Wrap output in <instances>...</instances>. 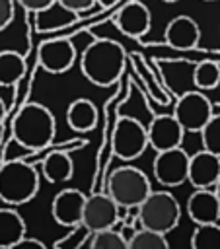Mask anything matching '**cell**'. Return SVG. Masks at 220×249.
I'll return each mask as SVG.
<instances>
[{"label":"cell","instance_id":"obj_5","mask_svg":"<svg viewBox=\"0 0 220 249\" xmlns=\"http://www.w3.org/2000/svg\"><path fill=\"white\" fill-rule=\"evenodd\" d=\"M138 220L142 228L169 233L181 220V206L167 191H152L138 206Z\"/></svg>","mask_w":220,"mask_h":249},{"label":"cell","instance_id":"obj_7","mask_svg":"<svg viewBox=\"0 0 220 249\" xmlns=\"http://www.w3.org/2000/svg\"><path fill=\"white\" fill-rule=\"evenodd\" d=\"M173 115L181 123L185 132H201L202 126L214 115V111L210 99L202 93V89H197V91H185L177 99L173 107Z\"/></svg>","mask_w":220,"mask_h":249},{"label":"cell","instance_id":"obj_25","mask_svg":"<svg viewBox=\"0 0 220 249\" xmlns=\"http://www.w3.org/2000/svg\"><path fill=\"white\" fill-rule=\"evenodd\" d=\"M88 247H92V249H128V243L123 237L121 230L105 228V230L93 231L90 235Z\"/></svg>","mask_w":220,"mask_h":249},{"label":"cell","instance_id":"obj_6","mask_svg":"<svg viewBox=\"0 0 220 249\" xmlns=\"http://www.w3.org/2000/svg\"><path fill=\"white\" fill-rule=\"evenodd\" d=\"M148 146H150L148 126H144L138 119L121 117L115 123L113 136H111V148L117 158H121L125 161H132V160L140 158Z\"/></svg>","mask_w":220,"mask_h":249},{"label":"cell","instance_id":"obj_22","mask_svg":"<svg viewBox=\"0 0 220 249\" xmlns=\"http://www.w3.org/2000/svg\"><path fill=\"white\" fill-rule=\"evenodd\" d=\"M193 249H220V224H197L191 235Z\"/></svg>","mask_w":220,"mask_h":249},{"label":"cell","instance_id":"obj_12","mask_svg":"<svg viewBox=\"0 0 220 249\" xmlns=\"http://www.w3.org/2000/svg\"><path fill=\"white\" fill-rule=\"evenodd\" d=\"M185 128L175 115H156L148 124V142L156 152L181 146Z\"/></svg>","mask_w":220,"mask_h":249},{"label":"cell","instance_id":"obj_35","mask_svg":"<svg viewBox=\"0 0 220 249\" xmlns=\"http://www.w3.org/2000/svg\"><path fill=\"white\" fill-rule=\"evenodd\" d=\"M204 2H214V0H204Z\"/></svg>","mask_w":220,"mask_h":249},{"label":"cell","instance_id":"obj_15","mask_svg":"<svg viewBox=\"0 0 220 249\" xmlns=\"http://www.w3.org/2000/svg\"><path fill=\"white\" fill-rule=\"evenodd\" d=\"M150 23H152L150 10L138 0H132V2L125 4L115 16L117 29L125 35L132 37V39H138V37L146 35L148 29H150Z\"/></svg>","mask_w":220,"mask_h":249},{"label":"cell","instance_id":"obj_24","mask_svg":"<svg viewBox=\"0 0 220 249\" xmlns=\"http://www.w3.org/2000/svg\"><path fill=\"white\" fill-rule=\"evenodd\" d=\"M167 245L165 233L150 228H138L128 239V249H167Z\"/></svg>","mask_w":220,"mask_h":249},{"label":"cell","instance_id":"obj_9","mask_svg":"<svg viewBox=\"0 0 220 249\" xmlns=\"http://www.w3.org/2000/svg\"><path fill=\"white\" fill-rule=\"evenodd\" d=\"M76 62V47L66 37H53L37 47V64L49 74H62Z\"/></svg>","mask_w":220,"mask_h":249},{"label":"cell","instance_id":"obj_21","mask_svg":"<svg viewBox=\"0 0 220 249\" xmlns=\"http://www.w3.org/2000/svg\"><path fill=\"white\" fill-rule=\"evenodd\" d=\"M76 14L70 12L68 8H64L58 0L55 4H51L49 8L37 12V27L39 31H55V29H62L64 25H68L72 21Z\"/></svg>","mask_w":220,"mask_h":249},{"label":"cell","instance_id":"obj_23","mask_svg":"<svg viewBox=\"0 0 220 249\" xmlns=\"http://www.w3.org/2000/svg\"><path fill=\"white\" fill-rule=\"evenodd\" d=\"M193 82L197 89H214L220 84V64L214 60H202L193 70Z\"/></svg>","mask_w":220,"mask_h":249},{"label":"cell","instance_id":"obj_14","mask_svg":"<svg viewBox=\"0 0 220 249\" xmlns=\"http://www.w3.org/2000/svg\"><path fill=\"white\" fill-rule=\"evenodd\" d=\"M164 37H165L167 47L177 49V51H189L199 45L201 27L191 16L181 14V16H175L173 19H169V23L165 25Z\"/></svg>","mask_w":220,"mask_h":249},{"label":"cell","instance_id":"obj_18","mask_svg":"<svg viewBox=\"0 0 220 249\" xmlns=\"http://www.w3.org/2000/svg\"><path fill=\"white\" fill-rule=\"evenodd\" d=\"M25 231V220L14 208H0V249L18 247Z\"/></svg>","mask_w":220,"mask_h":249},{"label":"cell","instance_id":"obj_28","mask_svg":"<svg viewBox=\"0 0 220 249\" xmlns=\"http://www.w3.org/2000/svg\"><path fill=\"white\" fill-rule=\"evenodd\" d=\"M14 14H16L14 0H0V31H4L12 23Z\"/></svg>","mask_w":220,"mask_h":249},{"label":"cell","instance_id":"obj_13","mask_svg":"<svg viewBox=\"0 0 220 249\" xmlns=\"http://www.w3.org/2000/svg\"><path fill=\"white\" fill-rule=\"evenodd\" d=\"M218 179H220V156L204 148L191 156L187 181L195 189H214Z\"/></svg>","mask_w":220,"mask_h":249},{"label":"cell","instance_id":"obj_8","mask_svg":"<svg viewBox=\"0 0 220 249\" xmlns=\"http://www.w3.org/2000/svg\"><path fill=\"white\" fill-rule=\"evenodd\" d=\"M189 161H191V156L181 146L156 152V158L152 163L156 181L164 187L183 185L189 177Z\"/></svg>","mask_w":220,"mask_h":249},{"label":"cell","instance_id":"obj_20","mask_svg":"<svg viewBox=\"0 0 220 249\" xmlns=\"http://www.w3.org/2000/svg\"><path fill=\"white\" fill-rule=\"evenodd\" d=\"M25 72V58L18 51H0V86H16Z\"/></svg>","mask_w":220,"mask_h":249},{"label":"cell","instance_id":"obj_33","mask_svg":"<svg viewBox=\"0 0 220 249\" xmlns=\"http://www.w3.org/2000/svg\"><path fill=\"white\" fill-rule=\"evenodd\" d=\"M214 193L218 195V198H220V179L216 181V185H214Z\"/></svg>","mask_w":220,"mask_h":249},{"label":"cell","instance_id":"obj_27","mask_svg":"<svg viewBox=\"0 0 220 249\" xmlns=\"http://www.w3.org/2000/svg\"><path fill=\"white\" fill-rule=\"evenodd\" d=\"M92 235V231L84 226V224H78V226H72V231L66 233L62 239H58L55 243V247H68V249H78L82 247L84 243H88L86 239Z\"/></svg>","mask_w":220,"mask_h":249},{"label":"cell","instance_id":"obj_30","mask_svg":"<svg viewBox=\"0 0 220 249\" xmlns=\"http://www.w3.org/2000/svg\"><path fill=\"white\" fill-rule=\"evenodd\" d=\"M55 2H56V0H18V4H19L23 10L33 12V14H37V12L45 10V8H49V6L55 4Z\"/></svg>","mask_w":220,"mask_h":249},{"label":"cell","instance_id":"obj_1","mask_svg":"<svg viewBox=\"0 0 220 249\" xmlns=\"http://www.w3.org/2000/svg\"><path fill=\"white\" fill-rule=\"evenodd\" d=\"M125 62L127 53L117 41L95 39L84 49L80 56V70L92 84L99 88H109L121 78Z\"/></svg>","mask_w":220,"mask_h":249},{"label":"cell","instance_id":"obj_11","mask_svg":"<svg viewBox=\"0 0 220 249\" xmlns=\"http://www.w3.org/2000/svg\"><path fill=\"white\" fill-rule=\"evenodd\" d=\"M86 195L78 189H62L55 195L53 202H51V214L53 220L58 226L64 228H72L82 224V216H84V206H86Z\"/></svg>","mask_w":220,"mask_h":249},{"label":"cell","instance_id":"obj_29","mask_svg":"<svg viewBox=\"0 0 220 249\" xmlns=\"http://www.w3.org/2000/svg\"><path fill=\"white\" fill-rule=\"evenodd\" d=\"M64 8H68L70 12H74V14H80V12H86V10H90L97 0H58Z\"/></svg>","mask_w":220,"mask_h":249},{"label":"cell","instance_id":"obj_19","mask_svg":"<svg viewBox=\"0 0 220 249\" xmlns=\"http://www.w3.org/2000/svg\"><path fill=\"white\" fill-rule=\"evenodd\" d=\"M41 171L49 183H64L74 175V161L66 152H51L43 158Z\"/></svg>","mask_w":220,"mask_h":249},{"label":"cell","instance_id":"obj_34","mask_svg":"<svg viewBox=\"0 0 220 249\" xmlns=\"http://www.w3.org/2000/svg\"><path fill=\"white\" fill-rule=\"evenodd\" d=\"M162 2H165V4H175V2H179V0H162Z\"/></svg>","mask_w":220,"mask_h":249},{"label":"cell","instance_id":"obj_17","mask_svg":"<svg viewBox=\"0 0 220 249\" xmlns=\"http://www.w3.org/2000/svg\"><path fill=\"white\" fill-rule=\"evenodd\" d=\"M66 123L76 132H90L97 124V107L86 97L74 99L66 109Z\"/></svg>","mask_w":220,"mask_h":249},{"label":"cell","instance_id":"obj_3","mask_svg":"<svg viewBox=\"0 0 220 249\" xmlns=\"http://www.w3.org/2000/svg\"><path fill=\"white\" fill-rule=\"evenodd\" d=\"M39 191V173L23 160H8L0 167V198L10 206L29 202Z\"/></svg>","mask_w":220,"mask_h":249},{"label":"cell","instance_id":"obj_2","mask_svg":"<svg viewBox=\"0 0 220 249\" xmlns=\"http://www.w3.org/2000/svg\"><path fill=\"white\" fill-rule=\"evenodd\" d=\"M56 132V121L49 107L41 103H27L19 109L12 123L14 140L25 150H41L49 146Z\"/></svg>","mask_w":220,"mask_h":249},{"label":"cell","instance_id":"obj_10","mask_svg":"<svg viewBox=\"0 0 220 249\" xmlns=\"http://www.w3.org/2000/svg\"><path fill=\"white\" fill-rule=\"evenodd\" d=\"M119 212H121V206L113 200V196L107 191L93 193L86 198L82 224L92 233L105 228H115V224L119 222Z\"/></svg>","mask_w":220,"mask_h":249},{"label":"cell","instance_id":"obj_16","mask_svg":"<svg viewBox=\"0 0 220 249\" xmlns=\"http://www.w3.org/2000/svg\"><path fill=\"white\" fill-rule=\"evenodd\" d=\"M187 214L195 224L220 220V198L214 189H195L187 198Z\"/></svg>","mask_w":220,"mask_h":249},{"label":"cell","instance_id":"obj_32","mask_svg":"<svg viewBox=\"0 0 220 249\" xmlns=\"http://www.w3.org/2000/svg\"><path fill=\"white\" fill-rule=\"evenodd\" d=\"M4 117H6V105H4V99L0 97V124H2Z\"/></svg>","mask_w":220,"mask_h":249},{"label":"cell","instance_id":"obj_26","mask_svg":"<svg viewBox=\"0 0 220 249\" xmlns=\"http://www.w3.org/2000/svg\"><path fill=\"white\" fill-rule=\"evenodd\" d=\"M201 134V142H202V148L220 156V113L218 115H212L210 121L202 126V130L199 132Z\"/></svg>","mask_w":220,"mask_h":249},{"label":"cell","instance_id":"obj_4","mask_svg":"<svg viewBox=\"0 0 220 249\" xmlns=\"http://www.w3.org/2000/svg\"><path fill=\"white\" fill-rule=\"evenodd\" d=\"M105 191L121 208L132 210L142 204V200L152 193V187L142 169L134 165H121L109 173Z\"/></svg>","mask_w":220,"mask_h":249},{"label":"cell","instance_id":"obj_31","mask_svg":"<svg viewBox=\"0 0 220 249\" xmlns=\"http://www.w3.org/2000/svg\"><path fill=\"white\" fill-rule=\"evenodd\" d=\"M25 245H33V247H41V249H45V243H43V241H39V239H31V237H23V239L19 241L18 247H25Z\"/></svg>","mask_w":220,"mask_h":249}]
</instances>
